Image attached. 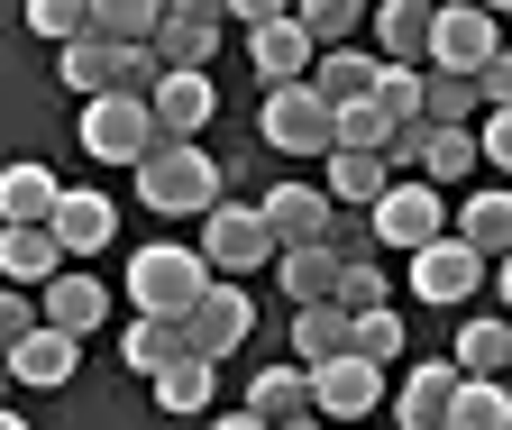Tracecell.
I'll use <instances>...</instances> for the list:
<instances>
[{"label":"cell","instance_id":"cell-1","mask_svg":"<svg viewBox=\"0 0 512 430\" xmlns=\"http://www.w3.org/2000/svg\"><path fill=\"white\" fill-rule=\"evenodd\" d=\"M211 284H220V266H211L202 248H183V238H156V248L128 257V302H138V312H156V321H183Z\"/></svg>","mask_w":512,"mask_h":430},{"label":"cell","instance_id":"cell-2","mask_svg":"<svg viewBox=\"0 0 512 430\" xmlns=\"http://www.w3.org/2000/svg\"><path fill=\"white\" fill-rule=\"evenodd\" d=\"M138 202L165 211V220H211V211H220V165L192 147V138H165V147L138 165Z\"/></svg>","mask_w":512,"mask_h":430},{"label":"cell","instance_id":"cell-3","mask_svg":"<svg viewBox=\"0 0 512 430\" xmlns=\"http://www.w3.org/2000/svg\"><path fill=\"white\" fill-rule=\"evenodd\" d=\"M156 147H165V129H156V110H147L138 92H101V101H83V156L138 174Z\"/></svg>","mask_w":512,"mask_h":430},{"label":"cell","instance_id":"cell-4","mask_svg":"<svg viewBox=\"0 0 512 430\" xmlns=\"http://www.w3.org/2000/svg\"><path fill=\"white\" fill-rule=\"evenodd\" d=\"M202 257H211L229 284H256V275L284 257V238H275V220L256 211V202H220V211L202 220Z\"/></svg>","mask_w":512,"mask_h":430},{"label":"cell","instance_id":"cell-5","mask_svg":"<svg viewBox=\"0 0 512 430\" xmlns=\"http://www.w3.org/2000/svg\"><path fill=\"white\" fill-rule=\"evenodd\" d=\"M366 238H375V248H403V257H421L430 238H448V202H439V183L394 174V183H384V202L366 211Z\"/></svg>","mask_w":512,"mask_h":430},{"label":"cell","instance_id":"cell-6","mask_svg":"<svg viewBox=\"0 0 512 430\" xmlns=\"http://www.w3.org/2000/svg\"><path fill=\"white\" fill-rule=\"evenodd\" d=\"M430 65L439 74H476L485 83V65H494V55H503V28H494V10H485V0H430Z\"/></svg>","mask_w":512,"mask_h":430},{"label":"cell","instance_id":"cell-7","mask_svg":"<svg viewBox=\"0 0 512 430\" xmlns=\"http://www.w3.org/2000/svg\"><path fill=\"white\" fill-rule=\"evenodd\" d=\"M256 138H266L275 156H330V101H320L311 83H284V92H266V110H256Z\"/></svg>","mask_w":512,"mask_h":430},{"label":"cell","instance_id":"cell-8","mask_svg":"<svg viewBox=\"0 0 512 430\" xmlns=\"http://www.w3.org/2000/svg\"><path fill=\"white\" fill-rule=\"evenodd\" d=\"M183 339H192V357H238V348L256 339V293L220 275V284L183 312Z\"/></svg>","mask_w":512,"mask_h":430},{"label":"cell","instance_id":"cell-9","mask_svg":"<svg viewBox=\"0 0 512 430\" xmlns=\"http://www.w3.org/2000/svg\"><path fill=\"white\" fill-rule=\"evenodd\" d=\"M375 403H384V366H375V357H330V366H311V412H320V421L357 430Z\"/></svg>","mask_w":512,"mask_h":430},{"label":"cell","instance_id":"cell-10","mask_svg":"<svg viewBox=\"0 0 512 430\" xmlns=\"http://www.w3.org/2000/svg\"><path fill=\"white\" fill-rule=\"evenodd\" d=\"M485 266H494V257H476L467 238L448 229V238H430V248L412 257V293H421V302H439V312H458V302L485 284Z\"/></svg>","mask_w":512,"mask_h":430},{"label":"cell","instance_id":"cell-11","mask_svg":"<svg viewBox=\"0 0 512 430\" xmlns=\"http://www.w3.org/2000/svg\"><path fill=\"white\" fill-rule=\"evenodd\" d=\"M247 65H256L266 92H284V83H311L320 46L302 37V19H266V28H247Z\"/></svg>","mask_w":512,"mask_h":430},{"label":"cell","instance_id":"cell-12","mask_svg":"<svg viewBox=\"0 0 512 430\" xmlns=\"http://www.w3.org/2000/svg\"><path fill=\"white\" fill-rule=\"evenodd\" d=\"M147 110H156V129H165V138H202V129H211V110H220V92H211V74L165 65V83L147 92Z\"/></svg>","mask_w":512,"mask_h":430},{"label":"cell","instance_id":"cell-13","mask_svg":"<svg viewBox=\"0 0 512 430\" xmlns=\"http://www.w3.org/2000/svg\"><path fill=\"white\" fill-rule=\"evenodd\" d=\"M458 357H421V366H403V394H394V412H403V430H448V403H458Z\"/></svg>","mask_w":512,"mask_h":430},{"label":"cell","instance_id":"cell-14","mask_svg":"<svg viewBox=\"0 0 512 430\" xmlns=\"http://www.w3.org/2000/svg\"><path fill=\"white\" fill-rule=\"evenodd\" d=\"M37 321H55V330L92 339V330L110 321V284H101V275H83V266H64V275L37 293Z\"/></svg>","mask_w":512,"mask_h":430},{"label":"cell","instance_id":"cell-15","mask_svg":"<svg viewBox=\"0 0 512 430\" xmlns=\"http://www.w3.org/2000/svg\"><path fill=\"white\" fill-rule=\"evenodd\" d=\"M256 211L275 220V238H284V248H311V238H330V229H339V202L320 193V183H275V193L256 202Z\"/></svg>","mask_w":512,"mask_h":430},{"label":"cell","instance_id":"cell-16","mask_svg":"<svg viewBox=\"0 0 512 430\" xmlns=\"http://www.w3.org/2000/svg\"><path fill=\"white\" fill-rule=\"evenodd\" d=\"M64 266H74V257H64V238H55L46 220H19V229H0V275H10L19 293H28V284L46 293Z\"/></svg>","mask_w":512,"mask_h":430},{"label":"cell","instance_id":"cell-17","mask_svg":"<svg viewBox=\"0 0 512 430\" xmlns=\"http://www.w3.org/2000/svg\"><path fill=\"white\" fill-rule=\"evenodd\" d=\"M74 366H83V339H74V330H55V321H37V330L10 348V376H19V385H46V394H55V385H74Z\"/></svg>","mask_w":512,"mask_h":430},{"label":"cell","instance_id":"cell-18","mask_svg":"<svg viewBox=\"0 0 512 430\" xmlns=\"http://www.w3.org/2000/svg\"><path fill=\"white\" fill-rule=\"evenodd\" d=\"M375 83H384V55L375 46H330L311 65V92L330 101V110H348V101H375Z\"/></svg>","mask_w":512,"mask_h":430},{"label":"cell","instance_id":"cell-19","mask_svg":"<svg viewBox=\"0 0 512 430\" xmlns=\"http://www.w3.org/2000/svg\"><path fill=\"white\" fill-rule=\"evenodd\" d=\"M430 0H384V10H375V55H384V65H430Z\"/></svg>","mask_w":512,"mask_h":430},{"label":"cell","instance_id":"cell-20","mask_svg":"<svg viewBox=\"0 0 512 430\" xmlns=\"http://www.w3.org/2000/svg\"><path fill=\"white\" fill-rule=\"evenodd\" d=\"M46 229L64 238V257L83 266V257H101V248H110V229H119V211H110V193H64Z\"/></svg>","mask_w":512,"mask_h":430},{"label":"cell","instance_id":"cell-21","mask_svg":"<svg viewBox=\"0 0 512 430\" xmlns=\"http://www.w3.org/2000/svg\"><path fill=\"white\" fill-rule=\"evenodd\" d=\"M339 266H348L339 238H311V248H284V257H275V284L293 293V312H302V302H330V293H339Z\"/></svg>","mask_w":512,"mask_h":430},{"label":"cell","instance_id":"cell-22","mask_svg":"<svg viewBox=\"0 0 512 430\" xmlns=\"http://www.w3.org/2000/svg\"><path fill=\"white\" fill-rule=\"evenodd\" d=\"M174 357H192V339H183V321H156V312H138V321H128L119 330V366H128V376H165V366Z\"/></svg>","mask_w":512,"mask_h":430},{"label":"cell","instance_id":"cell-23","mask_svg":"<svg viewBox=\"0 0 512 430\" xmlns=\"http://www.w3.org/2000/svg\"><path fill=\"white\" fill-rule=\"evenodd\" d=\"M55 74L74 83L83 101H101V92H128V46H110V37H74Z\"/></svg>","mask_w":512,"mask_h":430},{"label":"cell","instance_id":"cell-24","mask_svg":"<svg viewBox=\"0 0 512 430\" xmlns=\"http://www.w3.org/2000/svg\"><path fill=\"white\" fill-rule=\"evenodd\" d=\"M448 229H458V238H467L476 257H512V193H503V183H485V193H467Z\"/></svg>","mask_w":512,"mask_h":430},{"label":"cell","instance_id":"cell-25","mask_svg":"<svg viewBox=\"0 0 512 430\" xmlns=\"http://www.w3.org/2000/svg\"><path fill=\"white\" fill-rule=\"evenodd\" d=\"M476 110H485V83L476 74H421V119L430 129H476Z\"/></svg>","mask_w":512,"mask_h":430},{"label":"cell","instance_id":"cell-26","mask_svg":"<svg viewBox=\"0 0 512 430\" xmlns=\"http://www.w3.org/2000/svg\"><path fill=\"white\" fill-rule=\"evenodd\" d=\"M348 339H357V321L339 312V302H302V312H293V357H302V366L348 357Z\"/></svg>","mask_w":512,"mask_h":430},{"label":"cell","instance_id":"cell-27","mask_svg":"<svg viewBox=\"0 0 512 430\" xmlns=\"http://www.w3.org/2000/svg\"><path fill=\"white\" fill-rule=\"evenodd\" d=\"M448 357H458V376H503V366H512V321L503 312L458 321V348H448Z\"/></svg>","mask_w":512,"mask_h":430},{"label":"cell","instance_id":"cell-28","mask_svg":"<svg viewBox=\"0 0 512 430\" xmlns=\"http://www.w3.org/2000/svg\"><path fill=\"white\" fill-rule=\"evenodd\" d=\"M55 202H64V183H55L46 165H10V174H0V229H19V220H55Z\"/></svg>","mask_w":512,"mask_h":430},{"label":"cell","instance_id":"cell-29","mask_svg":"<svg viewBox=\"0 0 512 430\" xmlns=\"http://www.w3.org/2000/svg\"><path fill=\"white\" fill-rule=\"evenodd\" d=\"M211 394H220V357H174L165 376H156V403L183 421V412H211Z\"/></svg>","mask_w":512,"mask_h":430},{"label":"cell","instance_id":"cell-30","mask_svg":"<svg viewBox=\"0 0 512 430\" xmlns=\"http://www.w3.org/2000/svg\"><path fill=\"white\" fill-rule=\"evenodd\" d=\"M247 412H256V421H293V412H311V366H256Z\"/></svg>","mask_w":512,"mask_h":430},{"label":"cell","instance_id":"cell-31","mask_svg":"<svg viewBox=\"0 0 512 430\" xmlns=\"http://www.w3.org/2000/svg\"><path fill=\"white\" fill-rule=\"evenodd\" d=\"M384 183H394V165H384V156H348V147L330 156V202H339V211H375Z\"/></svg>","mask_w":512,"mask_h":430},{"label":"cell","instance_id":"cell-32","mask_svg":"<svg viewBox=\"0 0 512 430\" xmlns=\"http://www.w3.org/2000/svg\"><path fill=\"white\" fill-rule=\"evenodd\" d=\"M156 28H165V0H92V37L110 46H156Z\"/></svg>","mask_w":512,"mask_h":430},{"label":"cell","instance_id":"cell-33","mask_svg":"<svg viewBox=\"0 0 512 430\" xmlns=\"http://www.w3.org/2000/svg\"><path fill=\"white\" fill-rule=\"evenodd\" d=\"M293 19H302V37L330 55V46H357V28H366V0H293Z\"/></svg>","mask_w":512,"mask_h":430},{"label":"cell","instance_id":"cell-34","mask_svg":"<svg viewBox=\"0 0 512 430\" xmlns=\"http://www.w3.org/2000/svg\"><path fill=\"white\" fill-rule=\"evenodd\" d=\"M448 430H512V394H503V376H467L458 403H448Z\"/></svg>","mask_w":512,"mask_h":430},{"label":"cell","instance_id":"cell-35","mask_svg":"<svg viewBox=\"0 0 512 430\" xmlns=\"http://www.w3.org/2000/svg\"><path fill=\"white\" fill-rule=\"evenodd\" d=\"M384 156V147H394V119H384L375 101H348V110H330V156Z\"/></svg>","mask_w":512,"mask_h":430},{"label":"cell","instance_id":"cell-36","mask_svg":"<svg viewBox=\"0 0 512 430\" xmlns=\"http://www.w3.org/2000/svg\"><path fill=\"white\" fill-rule=\"evenodd\" d=\"M156 55H165V65H192V74H202L211 55H220V19H174V10H165V28H156Z\"/></svg>","mask_w":512,"mask_h":430},{"label":"cell","instance_id":"cell-37","mask_svg":"<svg viewBox=\"0 0 512 430\" xmlns=\"http://www.w3.org/2000/svg\"><path fill=\"white\" fill-rule=\"evenodd\" d=\"M476 156H485V147H476V129H430L421 174H430V183H467V174H476Z\"/></svg>","mask_w":512,"mask_h":430},{"label":"cell","instance_id":"cell-38","mask_svg":"<svg viewBox=\"0 0 512 430\" xmlns=\"http://www.w3.org/2000/svg\"><path fill=\"white\" fill-rule=\"evenodd\" d=\"M28 28L46 46H74V37H92V0H28Z\"/></svg>","mask_w":512,"mask_h":430},{"label":"cell","instance_id":"cell-39","mask_svg":"<svg viewBox=\"0 0 512 430\" xmlns=\"http://www.w3.org/2000/svg\"><path fill=\"white\" fill-rule=\"evenodd\" d=\"M330 302H339L348 321H357V312H384V275H375V257H348V266H339V293H330Z\"/></svg>","mask_w":512,"mask_h":430},{"label":"cell","instance_id":"cell-40","mask_svg":"<svg viewBox=\"0 0 512 430\" xmlns=\"http://www.w3.org/2000/svg\"><path fill=\"white\" fill-rule=\"evenodd\" d=\"M375 110L394 119V129H412V119H421V74H412V65H384V83H375Z\"/></svg>","mask_w":512,"mask_h":430},{"label":"cell","instance_id":"cell-41","mask_svg":"<svg viewBox=\"0 0 512 430\" xmlns=\"http://www.w3.org/2000/svg\"><path fill=\"white\" fill-rule=\"evenodd\" d=\"M348 357H403V321H394V302H384V312H357V339H348Z\"/></svg>","mask_w":512,"mask_h":430},{"label":"cell","instance_id":"cell-42","mask_svg":"<svg viewBox=\"0 0 512 430\" xmlns=\"http://www.w3.org/2000/svg\"><path fill=\"white\" fill-rule=\"evenodd\" d=\"M28 330H37V302H28L19 284H0V357H10V348H19Z\"/></svg>","mask_w":512,"mask_h":430},{"label":"cell","instance_id":"cell-43","mask_svg":"<svg viewBox=\"0 0 512 430\" xmlns=\"http://www.w3.org/2000/svg\"><path fill=\"white\" fill-rule=\"evenodd\" d=\"M476 147H485L494 174H512V110H485V119H476Z\"/></svg>","mask_w":512,"mask_h":430},{"label":"cell","instance_id":"cell-44","mask_svg":"<svg viewBox=\"0 0 512 430\" xmlns=\"http://www.w3.org/2000/svg\"><path fill=\"white\" fill-rule=\"evenodd\" d=\"M485 110H512V46L485 65Z\"/></svg>","mask_w":512,"mask_h":430},{"label":"cell","instance_id":"cell-45","mask_svg":"<svg viewBox=\"0 0 512 430\" xmlns=\"http://www.w3.org/2000/svg\"><path fill=\"white\" fill-rule=\"evenodd\" d=\"M238 28H266V19H293V0H229Z\"/></svg>","mask_w":512,"mask_h":430},{"label":"cell","instance_id":"cell-46","mask_svg":"<svg viewBox=\"0 0 512 430\" xmlns=\"http://www.w3.org/2000/svg\"><path fill=\"white\" fill-rule=\"evenodd\" d=\"M174 19H229V0H165Z\"/></svg>","mask_w":512,"mask_h":430},{"label":"cell","instance_id":"cell-47","mask_svg":"<svg viewBox=\"0 0 512 430\" xmlns=\"http://www.w3.org/2000/svg\"><path fill=\"white\" fill-rule=\"evenodd\" d=\"M494 293H503V321H512V257H494Z\"/></svg>","mask_w":512,"mask_h":430},{"label":"cell","instance_id":"cell-48","mask_svg":"<svg viewBox=\"0 0 512 430\" xmlns=\"http://www.w3.org/2000/svg\"><path fill=\"white\" fill-rule=\"evenodd\" d=\"M211 430H266V421H256V412H247V403H238V412H220V421H211Z\"/></svg>","mask_w":512,"mask_h":430},{"label":"cell","instance_id":"cell-49","mask_svg":"<svg viewBox=\"0 0 512 430\" xmlns=\"http://www.w3.org/2000/svg\"><path fill=\"white\" fill-rule=\"evenodd\" d=\"M266 430H330V421H320V412H293V421H266Z\"/></svg>","mask_w":512,"mask_h":430},{"label":"cell","instance_id":"cell-50","mask_svg":"<svg viewBox=\"0 0 512 430\" xmlns=\"http://www.w3.org/2000/svg\"><path fill=\"white\" fill-rule=\"evenodd\" d=\"M10 385H19V376H10V357H0V394H10Z\"/></svg>","mask_w":512,"mask_h":430},{"label":"cell","instance_id":"cell-51","mask_svg":"<svg viewBox=\"0 0 512 430\" xmlns=\"http://www.w3.org/2000/svg\"><path fill=\"white\" fill-rule=\"evenodd\" d=\"M485 10H494V19H512V0H485Z\"/></svg>","mask_w":512,"mask_h":430},{"label":"cell","instance_id":"cell-52","mask_svg":"<svg viewBox=\"0 0 512 430\" xmlns=\"http://www.w3.org/2000/svg\"><path fill=\"white\" fill-rule=\"evenodd\" d=\"M0 430H28V421H19V412H0Z\"/></svg>","mask_w":512,"mask_h":430},{"label":"cell","instance_id":"cell-53","mask_svg":"<svg viewBox=\"0 0 512 430\" xmlns=\"http://www.w3.org/2000/svg\"><path fill=\"white\" fill-rule=\"evenodd\" d=\"M330 430H339V421H330Z\"/></svg>","mask_w":512,"mask_h":430}]
</instances>
